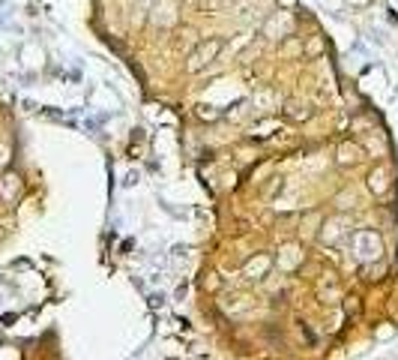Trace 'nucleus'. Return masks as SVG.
Masks as SVG:
<instances>
[{
	"instance_id": "f257e3e1",
	"label": "nucleus",
	"mask_w": 398,
	"mask_h": 360,
	"mask_svg": "<svg viewBox=\"0 0 398 360\" xmlns=\"http://www.w3.org/2000/svg\"><path fill=\"white\" fill-rule=\"evenodd\" d=\"M222 39L219 36H210V39H204V42H198V48L189 54V63H186V69L189 72H201L204 66H210V63H216V57L222 54Z\"/></svg>"
},
{
	"instance_id": "f03ea898",
	"label": "nucleus",
	"mask_w": 398,
	"mask_h": 360,
	"mask_svg": "<svg viewBox=\"0 0 398 360\" xmlns=\"http://www.w3.org/2000/svg\"><path fill=\"white\" fill-rule=\"evenodd\" d=\"M177 0H159L156 6H153V21H156L159 27H171L177 24Z\"/></svg>"
},
{
	"instance_id": "7ed1b4c3",
	"label": "nucleus",
	"mask_w": 398,
	"mask_h": 360,
	"mask_svg": "<svg viewBox=\"0 0 398 360\" xmlns=\"http://www.w3.org/2000/svg\"><path fill=\"white\" fill-rule=\"evenodd\" d=\"M359 156H363V150H359L357 144H341V150H339L341 162H359Z\"/></svg>"
},
{
	"instance_id": "20e7f679",
	"label": "nucleus",
	"mask_w": 398,
	"mask_h": 360,
	"mask_svg": "<svg viewBox=\"0 0 398 360\" xmlns=\"http://www.w3.org/2000/svg\"><path fill=\"white\" fill-rule=\"evenodd\" d=\"M323 48H327V45H323L318 33L309 36V42H305V54H309V57H318V54H323Z\"/></svg>"
}]
</instances>
